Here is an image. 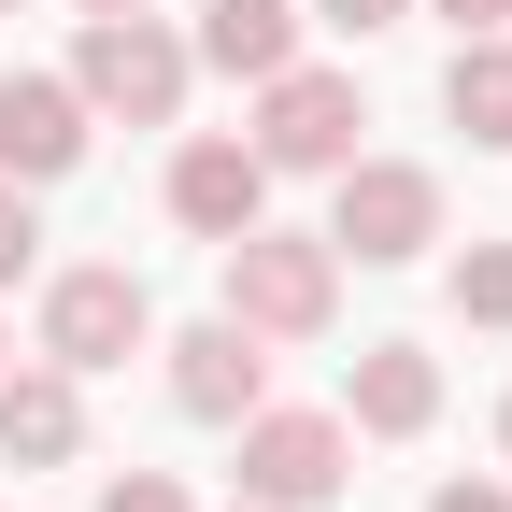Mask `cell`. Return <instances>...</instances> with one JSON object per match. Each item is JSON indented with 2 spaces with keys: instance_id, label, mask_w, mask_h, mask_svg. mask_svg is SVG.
Listing matches in <instances>:
<instances>
[{
  "instance_id": "cell-1",
  "label": "cell",
  "mask_w": 512,
  "mask_h": 512,
  "mask_svg": "<svg viewBox=\"0 0 512 512\" xmlns=\"http://www.w3.org/2000/svg\"><path fill=\"white\" fill-rule=\"evenodd\" d=\"M228 256V313H242V328L256 342H313V328H328V313H342V256H328V228H242V242H214Z\"/></svg>"
},
{
  "instance_id": "cell-2",
  "label": "cell",
  "mask_w": 512,
  "mask_h": 512,
  "mask_svg": "<svg viewBox=\"0 0 512 512\" xmlns=\"http://www.w3.org/2000/svg\"><path fill=\"white\" fill-rule=\"evenodd\" d=\"M185 72H200V57H185L157 15H86V43H72V100L86 114H128V128H171L185 114Z\"/></svg>"
},
{
  "instance_id": "cell-3",
  "label": "cell",
  "mask_w": 512,
  "mask_h": 512,
  "mask_svg": "<svg viewBox=\"0 0 512 512\" xmlns=\"http://www.w3.org/2000/svg\"><path fill=\"white\" fill-rule=\"evenodd\" d=\"M328 185H342V200H328V256H356V271H399V256L441 242V171H413V157H342Z\"/></svg>"
},
{
  "instance_id": "cell-4",
  "label": "cell",
  "mask_w": 512,
  "mask_h": 512,
  "mask_svg": "<svg viewBox=\"0 0 512 512\" xmlns=\"http://www.w3.org/2000/svg\"><path fill=\"white\" fill-rule=\"evenodd\" d=\"M342 484H356V427L342 413H271V399L242 413V498L256 512H328Z\"/></svg>"
},
{
  "instance_id": "cell-5",
  "label": "cell",
  "mask_w": 512,
  "mask_h": 512,
  "mask_svg": "<svg viewBox=\"0 0 512 512\" xmlns=\"http://www.w3.org/2000/svg\"><path fill=\"white\" fill-rule=\"evenodd\" d=\"M157 342V299H143V271H114V256H100V271H57L43 285V356L57 370H128V356H143Z\"/></svg>"
},
{
  "instance_id": "cell-6",
  "label": "cell",
  "mask_w": 512,
  "mask_h": 512,
  "mask_svg": "<svg viewBox=\"0 0 512 512\" xmlns=\"http://www.w3.org/2000/svg\"><path fill=\"white\" fill-rule=\"evenodd\" d=\"M356 128H370L356 72H299V57H285V72L256 86V157H271V171H342Z\"/></svg>"
},
{
  "instance_id": "cell-7",
  "label": "cell",
  "mask_w": 512,
  "mask_h": 512,
  "mask_svg": "<svg viewBox=\"0 0 512 512\" xmlns=\"http://www.w3.org/2000/svg\"><path fill=\"white\" fill-rule=\"evenodd\" d=\"M171 399L200 413V427H242L256 399H271V356H256V328H242V313H200V328L171 342Z\"/></svg>"
},
{
  "instance_id": "cell-8",
  "label": "cell",
  "mask_w": 512,
  "mask_h": 512,
  "mask_svg": "<svg viewBox=\"0 0 512 512\" xmlns=\"http://www.w3.org/2000/svg\"><path fill=\"white\" fill-rule=\"evenodd\" d=\"M86 157V100H72V72H0V171L15 185H57Z\"/></svg>"
},
{
  "instance_id": "cell-9",
  "label": "cell",
  "mask_w": 512,
  "mask_h": 512,
  "mask_svg": "<svg viewBox=\"0 0 512 512\" xmlns=\"http://www.w3.org/2000/svg\"><path fill=\"white\" fill-rule=\"evenodd\" d=\"M171 214L200 242H242L256 214H271V157H256V143H185L171 157Z\"/></svg>"
},
{
  "instance_id": "cell-10",
  "label": "cell",
  "mask_w": 512,
  "mask_h": 512,
  "mask_svg": "<svg viewBox=\"0 0 512 512\" xmlns=\"http://www.w3.org/2000/svg\"><path fill=\"white\" fill-rule=\"evenodd\" d=\"M72 441H86V399H72V370H0V456H15V470H57V456H72Z\"/></svg>"
},
{
  "instance_id": "cell-11",
  "label": "cell",
  "mask_w": 512,
  "mask_h": 512,
  "mask_svg": "<svg viewBox=\"0 0 512 512\" xmlns=\"http://www.w3.org/2000/svg\"><path fill=\"white\" fill-rule=\"evenodd\" d=\"M185 57H214L228 86H271L299 57V0H200V43H185Z\"/></svg>"
},
{
  "instance_id": "cell-12",
  "label": "cell",
  "mask_w": 512,
  "mask_h": 512,
  "mask_svg": "<svg viewBox=\"0 0 512 512\" xmlns=\"http://www.w3.org/2000/svg\"><path fill=\"white\" fill-rule=\"evenodd\" d=\"M441 413V370L413 356V342H370L356 356V384H342V427H370V441H413Z\"/></svg>"
},
{
  "instance_id": "cell-13",
  "label": "cell",
  "mask_w": 512,
  "mask_h": 512,
  "mask_svg": "<svg viewBox=\"0 0 512 512\" xmlns=\"http://www.w3.org/2000/svg\"><path fill=\"white\" fill-rule=\"evenodd\" d=\"M441 114H456L470 143H512V43H498V29H470V43H456V72H441Z\"/></svg>"
},
{
  "instance_id": "cell-14",
  "label": "cell",
  "mask_w": 512,
  "mask_h": 512,
  "mask_svg": "<svg viewBox=\"0 0 512 512\" xmlns=\"http://www.w3.org/2000/svg\"><path fill=\"white\" fill-rule=\"evenodd\" d=\"M456 313H470V328H512V242H470L456 256Z\"/></svg>"
},
{
  "instance_id": "cell-15",
  "label": "cell",
  "mask_w": 512,
  "mask_h": 512,
  "mask_svg": "<svg viewBox=\"0 0 512 512\" xmlns=\"http://www.w3.org/2000/svg\"><path fill=\"white\" fill-rule=\"evenodd\" d=\"M100 512H200V498H185L171 470H114V484H100Z\"/></svg>"
},
{
  "instance_id": "cell-16",
  "label": "cell",
  "mask_w": 512,
  "mask_h": 512,
  "mask_svg": "<svg viewBox=\"0 0 512 512\" xmlns=\"http://www.w3.org/2000/svg\"><path fill=\"white\" fill-rule=\"evenodd\" d=\"M29 242H43V228H29V185H15V171H0V285H15V271H29Z\"/></svg>"
},
{
  "instance_id": "cell-17",
  "label": "cell",
  "mask_w": 512,
  "mask_h": 512,
  "mask_svg": "<svg viewBox=\"0 0 512 512\" xmlns=\"http://www.w3.org/2000/svg\"><path fill=\"white\" fill-rule=\"evenodd\" d=\"M313 15H328V29H356V43H370V29H399V15H413V0H313Z\"/></svg>"
},
{
  "instance_id": "cell-18",
  "label": "cell",
  "mask_w": 512,
  "mask_h": 512,
  "mask_svg": "<svg viewBox=\"0 0 512 512\" xmlns=\"http://www.w3.org/2000/svg\"><path fill=\"white\" fill-rule=\"evenodd\" d=\"M427 15H456V43H470V29H512V0H427Z\"/></svg>"
},
{
  "instance_id": "cell-19",
  "label": "cell",
  "mask_w": 512,
  "mask_h": 512,
  "mask_svg": "<svg viewBox=\"0 0 512 512\" xmlns=\"http://www.w3.org/2000/svg\"><path fill=\"white\" fill-rule=\"evenodd\" d=\"M427 512H512V484H441Z\"/></svg>"
},
{
  "instance_id": "cell-20",
  "label": "cell",
  "mask_w": 512,
  "mask_h": 512,
  "mask_svg": "<svg viewBox=\"0 0 512 512\" xmlns=\"http://www.w3.org/2000/svg\"><path fill=\"white\" fill-rule=\"evenodd\" d=\"M86 15H157V0H86Z\"/></svg>"
},
{
  "instance_id": "cell-21",
  "label": "cell",
  "mask_w": 512,
  "mask_h": 512,
  "mask_svg": "<svg viewBox=\"0 0 512 512\" xmlns=\"http://www.w3.org/2000/svg\"><path fill=\"white\" fill-rule=\"evenodd\" d=\"M498 456H512V413H498Z\"/></svg>"
},
{
  "instance_id": "cell-22",
  "label": "cell",
  "mask_w": 512,
  "mask_h": 512,
  "mask_svg": "<svg viewBox=\"0 0 512 512\" xmlns=\"http://www.w3.org/2000/svg\"><path fill=\"white\" fill-rule=\"evenodd\" d=\"M0 15H15V0H0Z\"/></svg>"
},
{
  "instance_id": "cell-23",
  "label": "cell",
  "mask_w": 512,
  "mask_h": 512,
  "mask_svg": "<svg viewBox=\"0 0 512 512\" xmlns=\"http://www.w3.org/2000/svg\"><path fill=\"white\" fill-rule=\"evenodd\" d=\"M0 356H15V342H0Z\"/></svg>"
},
{
  "instance_id": "cell-24",
  "label": "cell",
  "mask_w": 512,
  "mask_h": 512,
  "mask_svg": "<svg viewBox=\"0 0 512 512\" xmlns=\"http://www.w3.org/2000/svg\"><path fill=\"white\" fill-rule=\"evenodd\" d=\"M242 512H256V498H242Z\"/></svg>"
}]
</instances>
